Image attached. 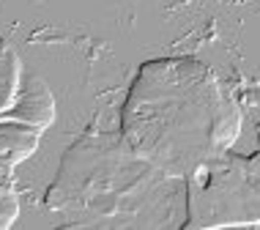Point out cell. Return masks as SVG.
Wrapping results in <instances>:
<instances>
[{
	"label": "cell",
	"mask_w": 260,
	"mask_h": 230,
	"mask_svg": "<svg viewBox=\"0 0 260 230\" xmlns=\"http://www.w3.org/2000/svg\"><path fill=\"white\" fill-rule=\"evenodd\" d=\"M241 123L233 90L211 66L198 58H156L140 66L118 132L145 162L186 178L233 148Z\"/></svg>",
	"instance_id": "cell-1"
},
{
	"label": "cell",
	"mask_w": 260,
	"mask_h": 230,
	"mask_svg": "<svg viewBox=\"0 0 260 230\" xmlns=\"http://www.w3.org/2000/svg\"><path fill=\"white\" fill-rule=\"evenodd\" d=\"M47 206L69 225L170 230L184 227L186 184L137 156L121 132H93L66 151Z\"/></svg>",
	"instance_id": "cell-2"
},
{
	"label": "cell",
	"mask_w": 260,
	"mask_h": 230,
	"mask_svg": "<svg viewBox=\"0 0 260 230\" xmlns=\"http://www.w3.org/2000/svg\"><path fill=\"white\" fill-rule=\"evenodd\" d=\"M186 219L181 230L260 225V148L241 156L233 148L184 178Z\"/></svg>",
	"instance_id": "cell-3"
}]
</instances>
